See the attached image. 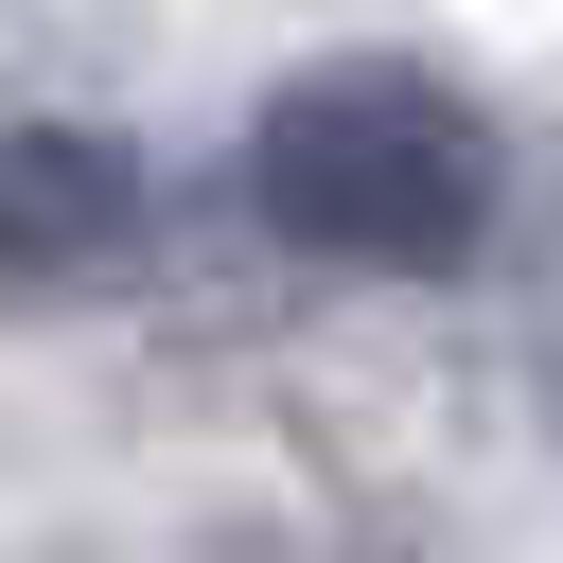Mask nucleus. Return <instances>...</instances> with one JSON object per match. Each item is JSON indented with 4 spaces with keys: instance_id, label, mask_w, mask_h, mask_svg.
I'll return each instance as SVG.
<instances>
[{
    "instance_id": "nucleus-1",
    "label": "nucleus",
    "mask_w": 563,
    "mask_h": 563,
    "mask_svg": "<svg viewBox=\"0 0 563 563\" xmlns=\"http://www.w3.org/2000/svg\"><path fill=\"white\" fill-rule=\"evenodd\" d=\"M246 211L352 282H457L510 211V141L422 53H317L246 106Z\"/></svg>"
},
{
    "instance_id": "nucleus-2",
    "label": "nucleus",
    "mask_w": 563,
    "mask_h": 563,
    "mask_svg": "<svg viewBox=\"0 0 563 563\" xmlns=\"http://www.w3.org/2000/svg\"><path fill=\"white\" fill-rule=\"evenodd\" d=\"M158 246V176L106 123H0V299H88Z\"/></svg>"
},
{
    "instance_id": "nucleus-3",
    "label": "nucleus",
    "mask_w": 563,
    "mask_h": 563,
    "mask_svg": "<svg viewBox=\"0 0 563 563\" xmlns=\"http://www.w3.org/2000/svg\"><path fill=\"white\" fill-rule=\"evenodd\" d=\"M545 405H563V317H545Z\"/></svg>"
}]
</instances>
